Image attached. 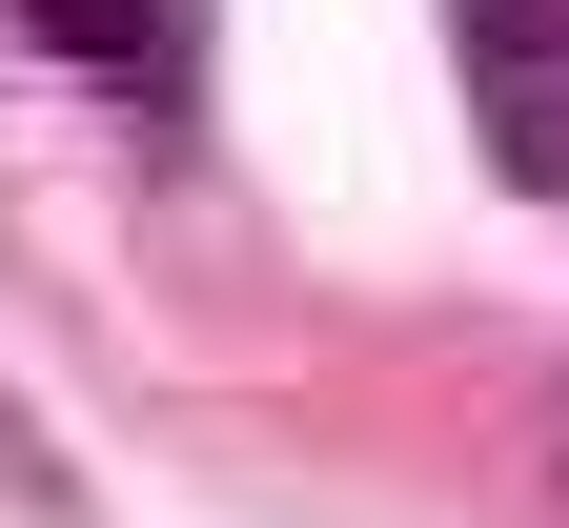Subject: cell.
Instances as JSON below:
<instances>
[{"label":"cell","mask_w":569,"mask_h":528,"mask_svg":"<svg viewBox=\"0 0 569 528\" xmlns=\"http://www.w3.org/2000/svg\"><path fill=\"white\" fill-rule=\"evenodd\" d=\"M448 61H468V122L529 203H569V0H448Z\"/></svg>","instance_id":"cell-1"},{"label":"cell","mask_w":569,"mask_h":528,"mask_svg":"<svg viewBox=\"0 0 569 528\" xmlns=\"http://www.w3.org/2000/svg\"><path fill=\"white\" fill-rule=\"evenodd\" d=\"M21 41H61V61H82V82H122V102H183V61H203L183 0H21Z\"/></svg>","instance_id":"cell-2"},{"label":"cell","mask_w":569,"mask_h":528,"mask_svg":"<svg viewBox=\"0 0 569 528\" xmlns=\"http://www.w3.org/2000/svg\"><path fill=\"white\" fill-rule=\"evenodd\" d=\"M0 468H21V407H0Z\"/></svg>","instance_id":"cell-3"}]
</instances>
